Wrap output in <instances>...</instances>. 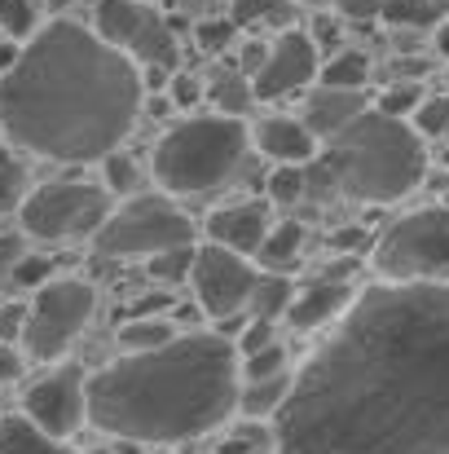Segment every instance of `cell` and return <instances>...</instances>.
I'll return each instance as SVG.
<instances>
[{
  "label": "cell",
  "mask_w": 449,
  "mask_h": 454,
  "mask_svg": "<svg viewBox=\"0 0 449 454\" xmlns=\"http://www.w3.org/2000/svg\"><path fill=\"white\" fill-rule=\"evenodd\" d=\"M278 454H449V283H379L274 411Z\"/></svg>",
  "instance_id": "1"
},
{
  "label": "cell",
  "mask_w": 449,
  "mask_h": 454,
  "mask_svg": "<svg viewBox=\"0 0 449 454\" xmlns=\"http://www.w3.org/2000/svg\"><path fill=\"white\" fill-rule=\"evenodd\" d=\"M137 62L80 22H49L0 75V129L31 154L89 163L111 154L142 111Z\"/></svg>",
  "instance_id": "2"
},
{
  "label": "cell",
  "mask_w": 449,
  "mask_h": 454,
  "mask_svg": "<svg viewBox=\"0 0 449 454\" xmlns=\"http://www.w3.org/2000/svg\"><path fill=\"white\" fill-rule=\"evenodd\" d=\"M89 419L124 442H190L238 406V348L221 331L137 348L84 384Z\"/></svg>",
  "instance_id": "3"
},
{
  "label": "cell",
  "mask_w": 449,
  "mask_h": 454,
  "mask_svg": "<svg viewBox=\"0 0 449 454\" xmlns=\"http://www.w3.org/2000/svg\"><path fill=\"white\" fill-rule=\"evenodd\" d=\"M326 142L330 146L321 154V172L330 176V190L348 194V199L392 203V199L410 194L428 172L423 137L406 120H392L370 106Z\"/></svg>",
  "instance_id": "4"
},
{
  "label": "cell",
  "mask_w": 449,
  "mask_h": 454,
  "mask_svg": "<svg viewBox=\"0 0 449 454\" xmlns=\"http://www.w3.org/2000/svg\"><path fill=\"white\" fill-rule=\"evenodd\" d=\"M247 142L252 133L234 115H194L154 146V176L172 194H207L243 168Z\"/></svg>",
  "instance_id": "5"
},
{
  "label": "cell",
  "mask_w": 449,
  "mask_h": 454,
  "mask_svg": "<svg viewBox=\"0 0 449 454\" xmlns=\"http://www.w3.org/2000/svg\"><path fill=\"white\" fill-rule=\"evenodd\" d=\"M375 270L388 283H449V207L392 221L375 243Z\"/></svg>",
  "instance_id": "6"
},
{
  "label": "cell",
  "mask_w": 449,
  "mask_h": 454,
  "mask_svg": "<svg viewBox=\"0 0 449 454\" xmlns=\"http://www.w3.org/2000/svg\"><path fill=\"white\" fill-rule=\"evenodd\" d=\"M190 239H194L190 216L163 194H137L128 207H120L93 230L102 256H154L167 247H185Z\"/></svg>",
  "instance_id": "7"
},
{
  "label": "cell",
  "mask_w": 449,
  "mask_h": 454,
  "mask_svg": "<svg viewBox=\"0 0 449 454\" xmlns=\"http://www.w3.org/2000/svg\"><path fill=\"white\" fill-rule=\"evenodd\" d=\"M97 35L120 49L128 62H142L150 71H172L181 58L176 27L150 9L146 0H102L97 4Z\"/></svg>",
  "instance_id": "8"
},
{
  "label": "cell",
  "mask_w": 449,
  "mask_h": 454,
  "mask_svg": "<svg viewBox=\"0 0 449 454\" xmlns=\"http://www.w3.org/2000/svg\"><path fill=\"white\" fill-rule=\"evenodd\" d=\"M93 317V287L80 278H62V283H44L35 304L27 309L22 322V344L35 362H53L66 353V344L89 326Z\"/></svg>",
  "instance_id": "9"
},
{
  "label": "cell",
  "mask_w": 449,
  "mask_h": 454,
  "mask_svg": "<svg viewBox=\"0 0 449 454\" xmlns=\"http://www.w3.org/2000/svg\"><path fill=\"white\" fill-rule=\"evenodd\" d=\"M31 239H80L106 221V194L89 181H49L18 203Z\"/></svg>",
  "instance_id": "10"
},
{
  "label": "cell",
  "mask_w": 449,
  "mask_h": 454,
  "mask_svg": "<svg viewBox=\"0 0 449 454\" xmlns=\"http://www.w3.org/2000/svg\"><path fill=\"white\" fill-rule=\"evenodd\" d=\"M190 283H194L198 304L212 317H229V313H243V304L256 287V270L247 265V256H238L221 243H207V247H194Z\"/></svg>",
  "instance_id": "11"
},
{
  "label": "cell",
  "mask_w": 449,
  "mask_h": 454,
  "mask_svg": "<svg viewBox=\"0 0 449 454\" xmlns=\"http://www.w3.org/2000/svg\"><path fill=\"white\" fill-rule=\"evenodd\" d=\"M84 371L80 366H58V371H49L40 384H31L27 388V397H22V411H27V419L44 433V437H53V442H62V437H71L80 424H84V415H89V402H84Z\"/></svg>",
  "instance_id": "12"
},
{
  "label": "cell",
  "mask_w": 449,
  "mask_h": 454,
  "mask_svg": "<svg viewBox=\"0 0 449 454\" xmlns=\"http://www.w3.org/2000/svg\"><path fill=\"white\" fill-rule=\"evenodd\" d=\"M317 75V44L304 31H283L278 44L265 53L260 71L252 75V98L256 102H278L287 93H299L308 80Z\"/></svg>",
  "instance_id": "13"
},
{
  "label": "cell",
  "mask_w": 449,
  "mask_h": 454,
  "mask_svg": "<svg viewBox=\"0 0 449 454\" xmlns=\"http://www.w3.org/2000/svg\"><path fill=\"white\" fill-rule=\"evenodd\" d=\"M207 234H212V243H221V247H229V252H238V256H256L260 239L269 234V207H265V203L221 207V212H212Z\"/></svg>",
  "instance_id": "14"
},
{
  "label": "cell",
  "mask_w": 449,
  "mask_h": 454,
  "mask_svg": "<svg viewBox=\"0 0 449 454\" xmlns=\"http://www.w3.org/2000/svg\"><path fill=\"white\" fill-rule=\"evenodd\" d=\"M366 111V93L361 89H317L304 98V129L313 137H335L348 120H357Z\"/></svg>",
  "instance_id": "15"
},
{
  "label": "cell",
  "mask_w": 449,
  "mask_h": 454,
  "mask_svg": "<svg viewBox=\"0 0 449 454\" xmlns=\"http://www.w3.org/2000/svg\"><path fill=\"white\" fill-rule=\"evenodd\" d=\"M348 301H352V287H348V278H317L308 292L291 296V304H287V322H291L296 331L326 326L330 317H339V313L348 309Z\"/></svg>",
  "instance_id": "16"
},
{
  "label": "cell",
  "mask_w": 449,
  "mask_h": 454,
  "mask_svg": "<svg viewBox=\"0 0 449 454\" xmlns=\"http://www.w3.org/2000/svg\"><path fill=\"white\" fill-rule=\"evenodd\" d=\"M252 142L260 154H269L274 163H308L317 151V137L304 129V120H287V115H269L252 129Z\"/></svg>",
  "instance_id": "17"
},
{
  "label": "cell",
  "mask_w": 449,
  "mask_h": 454,
  "mask_svg": "<svg viewBox=\"0 0 449 454\" xmlns=\"http://www.w3.org/2000/svg\"><path fill=\"white\" fill-rule=\"evenodd\" d=\"M0 454H75V450H66L62 442L44 437L31 419L9 415V419H0Z\"/></svg>",
  "instance_id": "18"
},
{
  "label": "cell",
  "mask_w": 449,
  "mask_h": 454,
  "mask_svg": "<svg viewBox=\"0 0 449 454\" xmlns=\"http://www.w3.org/2000/svg\"><path fill=\"white\" fill-rule=\"evenodd\" d=\"M287 388H291V375H287V371L265 375V380H247V384L238 388V406H243V415L265 419V415H274V411L283 406Z\"/></svg>",
  "instance_id": "19"
},
{
  "label": "cell",
  "mask_w": 449,
  "mask_h": 454,
  "mask_svg": "<svg viewBox=\"0 0 449 454\" xmlns=\"http://www.w3.org/2000/svg\"><path fill=\"white\" fill-rule=\"evenodd\" d=\"M299 247H304V225H299V221H278V225L260 239L256 256H260V265H269V270H287V265H296Z\"/></svg>",
  "instance_id": "20"
},
{
  "label": "cell",
  "mask_w": 449,
  "mask_h": 454,
  "mask_svg": "<svg viewBox=\"0 0 449 454\" xmlns=\"http://www.w3.org/2000/svg\"><path fill=\"white\" fill-rule=\"evenodd\" d=\"M317 75H321L326 89H366V80H370V58L357 53V49H339L326 67H317Z\"/></svg>",
  "instance_id": "21"
},
{
  "label": "cell",
  "mask_w": 449,
  "mask_h": 454,
  "mask_svg": "<svg viewBox=\"0 0 449 454\" xmlns=\"http://www.w3.org/2000/svg\"><path fill=\"white\" fill-rule=\"evenodd\" d=\"M291 283L283 278V274H256V287H252V296H247V313L252 317H278V313H287V304H291Z\"/></svg>",
  "instance_id": "22"
},
{
  "label": "cell",
  "mask_w": 449,
  "mask_h": 454,
  "mask_svg": "<svg viewBox=\"0 0 449 454\" xmlns=\"http://www.w3.org/2000/svg\"><path fill=\"white\" fill-rule=\"evenodd\" d=\"M234 27H291L296 4L291 0H234Z\"/></svg>",
  "instance_id": "23"
},
{
  "label": "cell",
  "mask_w": 449,
  "mask_h": 454,
  "mask_svg": "<svg viewBox=\"0 0 449 454\" xmlns=\"http://www.w3.org/2000/svg\"><path fill=\"white\" fill-rule=\"evenodd\" d=\"M379 18L392 22L397 31H423L441 22V0H388Z\"/></svg>",
  "instance_id": "24"
},
{
  "label": "cell",
  "mask_w": 449,
  "mask_h": 454,
  "mask_svg": "<svg viewBox=\"0 0 449 454\" xmlns=\"http://www.w3.org/2000/svg\"><path fill=\"white\" fill-rule=\"evenodd\" d=\"M212 98H216V106L225 111V115H243L256 98H252V80L243 75V71H221L216 80H212Z\"/></svg>",
  "instance_id": "25"
},
{
  "label": "cell",
  "mask_w": 449,
  "mask_h": 454,
  "mask_svg": "<svg viewBox=\"0 0 449 454\" xmlns=\"http://www.w3.org/2000/svg\"><path fill=\"white\" fill-rule=\"evenodd\" d=\"M419 102H423L419 80H392V84L383 89V98H379L375 111H383V115H392V120H406V115L419 111Z\"/></svg>",
  "instance_id": "26"
},
{
  "label": "cell",
  "mask_w": 449,
  "mask_h": 454,
  "mask_svg": "<svg viewBox=\"0 0 449 454\" xmlns=\"http://www.w3.org/2000/svg\"><path fill=\"white\" fill-rule=\"evenodd\" d=\"M190 265H194V243L167 247V252H154V256H150V274H154L159 283H185V278H190Z\"/></svg>",
  "instance_id": "27"
},
{
  "label": "cell",
  "mask_w": 449,
  "mask_h": 454,
  "mask_svg": "<svg viewBox=\"0 0 449 454\" xmlns=\"http://www.w3.org/2000/svg\"><path fill=\"white\" fill-rule=\"evenodd\" d=\"M167 340H172V326L167 322H154V317H133V322L120 326V344H128L133 353L137 348H159Z\"/></svg>",
  "instance_id": "28"
},
{
  "label": "cell",
  "mask_w": 449,
  "mask_h": 454,
  "mask_svg": "<svg viewBox=\"0 0 449 454\" xmlns=\"http://www.w3.org/2000/svg\"><path fill=\"white\" fill-rule=\"evenodd\" d=\"M0 27H4L13 40L31 35V31H35V4H31V0H0Z\"/></svg>",
  "instance_id": "29"
},
{
  "label": "cell",
  "mask_w": 449,
  "mask_h": 454,
  "mask_svg": "<svg viewBox=\"0 0 449 454\" xmlns=\"http://www.w3.org/2000/svg\"><path fill=\"white\" fill-rule=\"evenodd\" d=\"M269 199H274V203H299V199H304V168L283 163V168L269 176Z\"/></svg>",
  "instance_id": "30"
},
{
  "label": "cell",
  "mask_w": 449,
  "mask_h": 454,
  "mask_svg": "<svg viewBox=\"0 0 449 454\" xmlns=\"http://www.w3.org/2000/svg\"><path fill=\"white\" fill-rule=\"evenodd\" d=\"M194 35H198V44H203L207 53H221V49L234 44L238 27H234V18H203V22L194 27Z\"/></svg>",
  "instance_id": "31"
},
{
  "label": "cell",
  "mask_w": 449,
  "mask_h": 454,
  "mask_svg": "<svg viewBox=\"0 0 449 454\" xmlns=\"http://www.w3.org/2000/svg\"><path fill=\"white\" fill-rule=\"evenodd\" d=\"M247 380H265V375H278V371H287V348L274 340V344H265V348H256V353H247Z\"/></svg>",
  "instance_id": "32"
},
{
  "label": "cell",
  "mask_w": 449,
  "mask_h": 454,
  "mask_svg": "<svg viewBox=\"0 0 449 454\" xmlns=\"http://www.w3.org/2000/svg\"><path fill=\"white\" fill-rule=\"evenodd\" d=\"M445 115H449V98H423L419 111H414V133L419 137H441Z\"/></svg>",
  "instance_id": "33"
},
{
  "label": "cell",
  "mask_w": 449,
  "mask_h": 454,
  "mask_svg": "<svg viewBox=\"0 0 449 454\" xmlns=\"http://www.w3.org/2000/svg\"><path fill=\"white\" fill-rule=\"evenodd\" d=\"M22 199H27V176H22V168L9 159V163H0V216L13 212Z\"/></svg>",
  "instance_id": "34"
},
{
  "label": "cell",
  "mask_w": 449,
  "mask_h": 454,
  "mask_svg": "<svg viewBox=\"0 0 449 454\" xmlns=\"http://www.w3.org/2000/svg\"><path fill=\"white\" fill-rule=\"evenodd\" d=\"M102 163H106V181H111V190L115 194H133L137 190V163L128 159V154H102Z\"/></svg>",
  "instance_id": "35"
},
{
  "label": "cell",
  "mask_w": 449,
  "mask_h": 454,
  "mask_svg": "<svg viewBox=\"0 0 449 454\" xmlns=\"http://www.w3.org/2000/svg\"><path fill=\"white\" fill-rule=\"evenodd\" d=\"M49 270H53V261L49 256H27L22 252V261L13 265V278H9V287H44V278H49Z\"/></svg>",
  "instance_id": "36"
},
{
  "label": "cell",
  "mask_w": 449,
  "mask_h": 454,
  "mask_svg": "<svg viewBox=\"0 0 449 454\" xmlns=\"http://www.w3.org/2000/svg\"><path fill=\"white\" fill-rule=\"evenodd\" d=\"M265 344H274V322H269V317L243 322V335H238L234 348H243V357H247V353H256V348H265Z\"/></svg>",
  "instance_id": "37"
},
{
  "label": "cell",
  "mask_w": 449,
  "mask_h": 454,
  "mask_svg": "<svg viewBox=\"0 0 449 454\" xmlns=\"http://www.w3.org/2000/svg\"><path fill=\"white\" fill-rule=\"evenodd\" d=\"M22 239L18 234H0V292L9 287V278H13V265L22 261Z\"/></svg>",
  "instance_id": "38"
},
{
  "label": "cell",
  "mask_w": 449,
  "mask_h": 454,
  "mask_svg": "<svg viewBox=\"0 0 449 454\" xmlns=\"http://www.w3.org/2000/svg\"><path fill=\"white\" fill-rule=\"evenodd\" d=\"M27 322V304H0V344H13L22 335Z\"/></svg>",
  "instance_id": "39"
},
{
  "label": "cell",
  "mask_w": 449,
  "mask_h": 454,
  "mask_svg": "<svg viewBox=\"0 0 449 454\" xmlns=\"http://www.w3.org/2000/svg\"><path fill=\"white\" fill-rule=\"evenodd\" d=\"M330 247H335V252H361V247H366V230H361V225H344V230L330 234Z\"/></svg>",
  "instance_id": "40"
},
{
  "label": "cell",
  "mask_w": 449,
  "mask_h": 454,
  "mask_svg": "<svg viewBox=\"0 0 449 454\" xmlns=\"http://www.w3.org/2000/svg\"><path fill=\"white\" fill-rule=\"evenodd\" d=\"M167 93H172L176 106H194L198 102V80L194 75H172V89Z\"/></svg>",
  "instance_id": "41"
},
{
  "label": "cell",
  "mask_w": 449,
  "mask_h": 454,
  "mask_svg": "<svg viewBox=\"0 0 449 454\" xmlns=\"http://www.w3.org/2000/svg\"><path fill=\"white\" fill-rule=\"evenodd\" d=\"M383 4H388V0H335V9L348 13V18H379Z\"/></svg>",
  "instance_id": "42"
},
{
  "label": "cell",
  "mask_w": 449,
  "mask_h": 454,
  "mask_svg": "<svg viewBox=\"0 0 449 454\" xmlns=\"http://www.w3.org/2000/svg\"><path fill=\"white\" fill-rule=\"evenodd\" d=\"M265 53H269V49H265V44H256V40H252V44H243V53H238V71H243V75H256V71H260V62H265Z\"/></svg>",
  "instance_id": "43"
},
{
  "label": "cell",
  "mask_w": 449,
  "mask_h": 454,
  "mask_svg": "<svg viewBox=\"0 0 449 454\" xmlns=\"http://www.w3.org/2000/svg\"><path fill=\"white\" fill-rule=\"evenodd\" d=\"M419 75H428V62L423 58H397L392 80H419Z\"/></svg>",
  "instance_id": "44"
},
{
  "label": "cell",
  "mask_w": 449,
  "mask_h": 454,
  "mask_svg": "<svg viewBox=\"0 0 449 454\" xmlns=\"http://www.w3.org/2000/svg\"><path fill=\"white\" fill-rule=\"evenodd\" d=\"M22 375V357L9 348V344H0V384H9V380H18Z\"/></svg>",
  "instance_id": "45"
},
{
  "label": "cell",
  "mask_w": 449,
  "mask_h": 454,
  "mask_svg": "<svg viewBox=\"0 0 449 454\" xmlns=\"http://www.w3.org/2000/svg\"><path fill=\"white\" fill-rule=\"evenodd\" d=\"M167 296H142V301L133 304V313H137V317H150V313H154V309H167Z\"/></svg>",
  "instance_id": "46"
},
{
  "label": "cell",
  "mask_w": 449,
  "mask_h": 454,
  "mask_svg": "<svg viewBox=\"0 0 449 454\" xmlns=\"http://www.w3.org/2000/svg\"><path fill=\"white\" fill-rule=\"evenodd\" d=\"M18 53H22V49H18L13 40H0V75H4L13 62H18Z\"/></svg>",
  "instance_id": "47"
},
{
  "label": "cell",
  "mask_w": 449,
  "mask_h": 454,
  "mask_svg": "<svg viewBox=\"0 0 449 454\" xmlns=\"http://www.w3.org/2000/svg\"><path fill=\"white\" fill-rule=\"evenodd\" d=\"M437 53H441V58H449V18L437 27Z\"/></svg>",
  "instance_id": "48"
},
{
  "label": "cell",
  "mask_w": 449,
  "mask_h": 454,
  "mask_svg": "<svg viewBox=\"0 0 449 454\" xmlns=\"http://www.w3.org/2000/svg\"><path fill=\"white\" fill-rule=\"evenodd\" d=\"M221 454H252V446H247L243 437H234V442H225V446H221Z\"/></svg>",
  "instance_id": "49"
},
{
  "label": "cell",
  "mask_w": 449,
  "mask_h": 454,
  "mask_svg": "<svg viewBox=\"0 0 449 454\" xmlns=\"http://www.w3.org/2000/svg\"><path fill=\"white\" fill-rule=\"evenodd\" d=\"M66 4H75V0H49V9H66Z\"/></svg>",
  "instance_id": "50"
},
{
  "label": "cell",
  "mask_w": 449,
  "mask_h": 454,
  "mask_svg": "<svg viewBox=\"0 0 449 454\" xmlns=\"http://www.w3.org/2000/svg\"><path fill=\"white\" fill-rule=\"evenodd\" d=\"M441 137H445V142H449V115H445V129H441Z\"/></svg>",
  "instance_id": "51"
}]
</instances>
